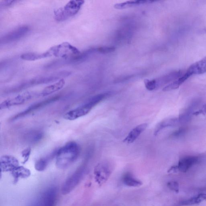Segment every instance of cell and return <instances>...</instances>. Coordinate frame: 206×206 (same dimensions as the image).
<instances>
[{
    "mask_svg": "<svg viewBox=\"0 0 206 206\" xmlns=\"http://www.w3.org/2000/svg\"><path fill=\"white\" fill-rule=\"evenodd\" d=\"M49 52L48 51L43 53L28 52L22 54L20 58L23 60L35 61L43 58L51 57Z\"/></svg>",
    "mask_w": 206,
    "mask_h": 206,
    "instance_id": "obj_17",
    "label": "cell"
},
{
    "mask_svg": "<svg viewBox=\"0 0 206 206\" xmlns=\"http://www.w3.org/2000/svg\"><path fill=\"white\" fill-rule=\"evenodd\" d=\"M154 1H141V0H136V1H129L126 2H121V3L115 4L114 7L118 9H122L126 8L138 6L143 4L151 3L154 2Z\"/></svg>",
    "mask_w": 206,
    "mask_h": 206,
    "instance_id": "obj_18",
    "label": "cell"
},
{
    "mask_svg": "<svg viewBox=\"0 0 206 206\" xmlns=\"http://www.w3.org/2000/svg\"><path fill=\"white\" fill-rule=\"evenodd\" d=\"M186 72L190 76L193 75L203 74L206 73V57L192 65Z\"/></svg>",
    "mask_w": 206,
    "mask_h": 206,
    "instance_id": "obj_10",
    "label": "cell"
},
{
    "mask_svg": "<svg viewBox=\"0 0 206 206\" xmlns=\"http://www.w3.org/2000/svg\"><path fill=\"white\" fill-rule=\"evenodd\" d=\"M15 2H16V1H2L0 2V5H1V7L10 6V5H12Z\"/></svg>",
    "mask_w": 206,
    "mask_h": 206,
    "instance_id": "obj_29",
    "label": "cell"
},
{
    "mask_svg": "<svg viewBox=\"0 0 206 206\" xmlns=\"http://www.w3.org/2000/svg\"><path fill=\"white\" fill-rule=\"evenodd\" d=\"M31 151L32 149L30 147H28L22 151V158L23 159V164L26 163L28 161L31 154Z\"/></svg>",
    "mask_w": 206,
    "mask_h": 206,
    "instance_id": "obj_27",
    "label": "cell"
},
{
    "mask_svg": "<svg viewBox=\"0 0 206 206\" xmlns=\"http://www.w3.org/2000/svg\"><path fill=\"white\" fill-rule=\"evenodd\" d=\"M147 123L142 124L136 126L129 133L126 138L124 140V142L128 144L133 143L147 129Z\"/></svg>",
    "mask_w": 206,
    "mask_h": 206,
    "instance_id": "obj_12",
    "label": "cell"
},
{
    "mask_svg": "<svg viewBox=\"0 0 206 206\" xmlns=\"http://www.w3.org/2000/svg\"><path fill=\"white\" fill-rule=\"evenodd\" d=\"M55 153H54L52 154H51L46 157L41 158L37 161L35 164V169L39 172H42L45 170L48 166L49 164L51 161L52 157L55 156Z\"/></svg>",
    "mask_w": 206,
    "mask_h": 206,
    "instance_id": "obj_21",
    "label": "cell"
},
{
    "mask_svg": "<svg viewBox=\"0 0 206 206\" xmlns=\"http://www.w3.org/2000/svg\"><path fill=\"white\" fill-rule=\"evenodd\" d=\"M110 171L106 164H100L96 166L94 170L95 178L98 183L104 182L109 176Z\"/></svg>",
    "mask_w": 206,
    "mask_h": 206,
    "instance_id": "obj_9",
    "label": "cell"
},
{
    "mask_svg": "<svg viewBox=\"0 0 206 206\" xmlns=\"http://www.w3.org/2000/svg\"><path fill=\"white\" fill-rule=\"evenodd\" d=\"M44 136V134L40 131H33L27 134L26 140L31 143H36L41 140Z\"/></svg>",
    "mask_w": 206,
    "mask_h": 206,
    "instance_id": "obj_23",
    "label": "cell"
},
{
    "mask_svg": "<svg viewBox=\"0 0 206 206\" xmlns=\"http://www.w3.org/2000/svg\"><path fill=\"white\" fill-rule=\"evenodd\" d=\"M167 185L170 190L175 191L176 193H179V184L177 182L170 181L168 182Z\"/></svg>",
    "mask_w": 206,
    "mask_h": 206,
    "instance_id": "obj_28",
    "label": "cell"
},
{
    "mask_svg": "<svg viewBox=\"0 0 206 206\" xmlns=\"http://www.w3.org/2000/svg\"><path fill=\"white\" fill-rule=\"evenodd\" d=\"M115 48L114 47H101L97 48V52L103 54L110 53L115 51Z\"/></svg>",
    "mask_w": 206,
    "mask_h": 206,
    "instance_id": "obj_26",
    "label": "cell"
},
{
    "mask_svg": "<svg viewBox=\"0 0 206 206\" xmlns=\"http://www.w3.org/2000/svg\"><path fill=\"white\" fill-rule=\"evenodd\" d=\"M204 112H203V110H200L198 111H197L194 113V115H200V114H203Z\"/></svg>",
    "mask_w": 206,
    "mask_h": 206,
    "instance_id": "obj_32",
    "label": "cell"
},
{
    "mask_svg": "<svg viewBox=\"0 0 206 206\" xmlns=\"http://www.w3.org/2000/svg\"><path fill=\"white\" fill-rule=\"evenodd\" d=\"M58 97H52V98H49V99L45 100V101H41L40 103H37L34 105H31L27 109L23 111V112H21L20 113L15 115L13 118L14 119H17L18 118L24 116V115H27L30 113L33 112L42 107L45 106L46 105L51 104V103L53 102L54 101H56L58 99Z\"/></svg>",
    "mask_w": 206,
    "mask_h": 206,
    "instance_id": "obj_11",
    "label": "cell"
},
{
    "mask_svg": "<svg viewBox=\"0 0 206 206\" xmlns=\"http://www.w3.org/2000/svg\"><path fill=\"white\" fill-rule=\"evenodd\" d=\"M180 86L178 80H176L172 81V83H169L167 86L164 87L163 89V91H171V90H175V89L179 88V86Z\"/></svg>",
    "mask_w": 206,
    "mask_h": 206,
    "instance_id": "obj_25",
    "label": "cell"
},
{
    "mask_svg": "<svg viewBox=\"0 0 206 206\" xmlns=\"http://www.w3.org/2000/svg\"><path fill=\"white\" fill-rule=\"evenodd\" d=\"M206 200V194H200L197 197L192 198L189 199L184 200L180 203L181 205H191L199 204Z\"/></svg>",
    "mask_w": 206,
    "mask_h": 206,
    "instance_id": "obj_22",
    "label": "cell"
},
{
    "mask_svg": "<svg viewBox=\"0 0 206 206\" xmlns=\"http://www.w3.org/2000/svg\"><path fill=\"white\" fill-rule=\"evenodd\" d=\"M19 166L18 160L12 156L4 155L0 158V168L1 172H12Z\"/></svg>",
    "mask_w": 206,
    "mask_h": 206,
    "instance_id": "obj_8",
    "label": "cell"
},
{
    "mask_svg": "<svg viewBox=\"0 0 206 206\" xmlns=\"http://www.w3.org/2000/svg\"><path fill=\"white\" fill-rule=\"evenodd\" d=\"M84 1H71L63 7L59 8L54 12V17L57 22H63L75 16L80 10Z\"/></svg>",
    "mask_w": 206,
    "mask_h": 206,
    "instance_id": "obj_3",
    "label": "cell"
},
{
    "mask_svg": "<svg viewBox=\"0 0 206 206\" xmlns=\"http://www.w3.org/2000/svg\"><path fill=\"white\" fill-rule=\"evenodd\" d=\"M198 161L197 157L189 156L182 159L179 161L178 168L180 172H186L193 165L197 164Z\"/></svg>",
    "mask_w": 206,
    "mask_h": 206,
    "instance_id": "obj_13",
    "label": "cell"
},
{
    "mask_svg": "<svg viewBox=\"0 0 206 206\" xmlns=\"http://www.w3.org/2000/svg\"><path fill=\"white\" fill-rule=\"evenodd\" d=\"M32 97V94L30 92H26L13 97L5 100L0 104L1 110L7 109L12 106L24 104Z\"/></svg>",
    "mask_w": 206,
    "mask_h": 206,
    "instance_id": "obj_7",
    "label": "cell"
},
{
    "mask_svg": "<svg viewBox=\"0 0 206 206\" xmlns=\"http://www.w3.org/2000/svg\"><path fill=\"white\" fill-rule=\"evenodd\" d=\"M65 81L63 79H60L58 81L54 84L47 86L43 90L41 95L42 96L50 95L56 92L59 91L65 86Z\"/></svg>",
    "mask_w": 206,
    "mask_h": 206,
    "instance_id": "obj_15",
    "label": "cell"
},
{
    "mask_svg": "<svg viewBox=\"0 0 206 206\" xmlns=\"http://www.w3.org/2000/svg\"><path fill=\"white\" fill-rule=\"evenodd\" d=\"M48 51L51 57L62 58L65 60L76 57L81 54L78 49L67 42L54 46L49 49Z\"/></svg>",
    "mask_w": 206,
    "mask_h": 206,
    "instance_id": "obj_4",
    "label": "cell"
},
{
    "mask_svg": "<svg viewBox=\"0 0 206 206\" xmlns=\"http://www.w3.org/2000/svg\"><path fill=\"white\" fill-rule=\"evenodd\" d=\"M109 95V93H105L95 96L84 105L66 113L64 115V119L68 120H74L85 116L87 115L94 107Z\"/></svg>",
    "mask_w": 206,
    "mask_h": 206,
    "instance_id": "obj_2",
    "label": "cell"
},
{
    "mask_svg": "<svg viewBox=\"0 0 206 206\" xmlns=\"http://www.w3.org/2000/svg\"><path fill=\"white\" fill-rule=\"evenodd\" d=\"M122 181L124 184L130 187H139L142 184L140 180L136 179L130 173H126L122 178Z\"/></svg>",
    "mask_w": 206,
    "mask_h": 206,
    "instance_id": "obj_19",
    "label": "cell"
},
{
    "mask_svg": "<svg viewBox=\"0 0 206 206\" xmlns=\"http://www.w3.org/2000/svg\"><path fill=\"white\" fill-rule=\"evenodd\" d=\"M144 83L146 89L149 91H153L156 88L157 85L155 79L149 80L146 79L144 80Z\"/></svg>",
    "mask_w": 206,
    "mask_h": 206,
    "instance_id": "obj_24",
    "label": "cell"
},
{
    "mask_svg": "<svg viewBox=\"0 0 206 206\" xmlns=\"http://www.w3.org/2000/svg\"><path fill=\"white\" fill-rule=\"evenodd\" d=\"M204 32H206V28L205 29H204Z\"/></svg>",
    "mask_w": 206,
    "mask_h": 206,
    "instance_id": "obj_34",
    "label": "cell"
},
{
    "mask_svg": "<svg viewBox=\"0 0 206 206\" xmlns=\"http://www.w3.org/2000/svg\"><path fill=\"white\" fill-rule=\"evenodd\" d=\"M56 190L55 189H51L43 195L42 199L43 206H53L56 198Z\"/></svg>",
    "mask_w": 206,
    "mask_h": 206,
    "instance_id": "obj_16",
    "label": "cell"
},
{
    "mask_svg": "<svg viewBox=\"0 0 206 206\" xmlns=\"http://www.w3.org/2000/svg\"><path fill=\"white\" fill-rule=\"evenodd\" d=\"M203 112L206 113V105H204V109L203 110Z\"/></svg>",
    "mask_w": 206,
    "mask_h": 206,
    "instance_id": "obj_33",
    "label": "cell"
},
{
    "mask_svg": "<svg viewBox=\"0 0 206 206\" xmlns=\"http://www.w3.org/2000/svg\"><path fill=\"white\" fill-rule=\"evenodd\" d=\"M179 120L177 118H170L162 121L160 122L156 126L154 129V135L157 136L158 134L164 128L171 127V126H175L179 122Z\"/></svg>",
    "mask_w": 206,
    "mask_h": 206,
    "instance_id": "obj_20",
    "label": "cell"
},
{
    "mask_svg": "<svg viewBox=\"0 0 206 206\" xmlns=\"http://www.w3.org/2000/svg\"><path fill=\"white\" fill-rule=\"evenodd\" d=\"M184 129H179V130L176 131L173 133V135L174 136H178L184 133Z\"/></svg>",
    "mask_w": 206,
    "mask_h": 206,
    "instance_id": "obj_31",
    "label": "cell"
},
{
    "mask_svg": "<svg viewBox=\"0 0 206 206\" xmlns=\"http://www.w3.org/2000/svg\"><path fill=\"white\" fill-rule=\"evenodd\" d=\"M179 171L178 168V165H174L171 167L170 169L168 170V172L169 173H175Z\"/></svg>",
    "mask_w": 206,
    "mask_h": 206,
    "instance_id": "obj_30",
    "label": "cell"
},
{
    "mask_svg": "<svg viewBox=\"0 0 206 206\" xmlns=\"http://www.w3.org/2000/svg\"><path fill=\"white\" fill-rule=\"evenodd\" d=\"M84 174V170L80 169L76 171L68 178L64 182L61 188L62 194L66 195L71 193L81 181Z\"/></svg>",
    "mask_w": 206,
    "mask_h": 206,
    "instance_id": "obj_5",
    "label": "cell"
},
{
    "mask_svg": "<svg viewBox=\"0 0 206 206\" xmlns=\"http://www.w3.org/2000/svg\"><path fill=\"white\" fill-rule=\"evenodd\" d=\"M80 152V147L75 142L66 143L57 152L56 165L60 169L70 166L77 159Z\"/></svg>",
    "mask_w": 206,
    "mask_h": 206,
    "instance_id": "obj_1",
    "label": "cell"
},
{
    "mask_svg": "<svg viewBox=\"0 0 206 206\" xmlns=\"http://www.w3.org/2000/svg\"><path fill=\"white\" fill-rule=\"evenodd\" d=\"M29 30L30 27L27 26H23L16 28L1 37V44H9L17 41L26 35Z\"/></svg>",
    "mask_w": 206,
    "mask_h": 206,
    "instance_id": "obj_6",
    "label": "cell"
},
{
    "mask_svg": "<svg viewBox=\"0 0 206 206\" xmlns=\"http://www.w3.org/2000/svg\"><path fill=\"white\" fill-rule=\"evenodd\" d=\"M13 179V183L16 184L19 179H25L30 176V170L23 166H19L11 172Z\"/></svg>",
    "mask_w": 206,
    "mask_h": 206,
    "instance_id": "obj_14",
    "label": "cell"
}]
</instances>
